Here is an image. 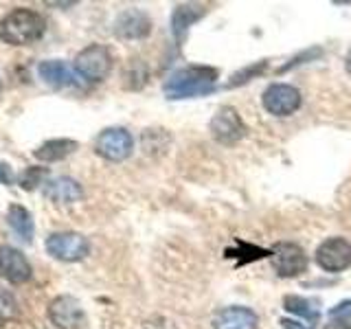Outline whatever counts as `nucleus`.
Instances as JSON below:
<instances>
[{"mask_svg":"<svg viewBox=\"0 0 351 329\" xmlns=\"http://www.w3.org/2000/svg\"><path fill=\"white\" fill-rule=\"evenodd\" d=\"M272 266L279 277H299L307 270V255L301 246L290 244V241H279L272 248Z\"/></svg>","mask_w":351,"mask_h":329,"instance_id":"1a4fd4ad","label":"nucleus"},{"mask_svg":"<svg viewBox=\"0 0 351 329\" xmlns=\"http://www.w3.org/2000/svg\"><path fill=\"white\" fill-rule=\"evenodd\" d=\"M259 318L250 307H224L213 316V329H257Z\"/></svg>","mask_w":351,"mask_h":329,"instance_id":"2eb2a0df","label":"nucleus"},{"mask_svg":"<svg viewBox=\"0 0 351 329\" xmlns=\"http://www.w3.org/2000/svg\"><path fill=\"white\" fill-rule=\"evenodd\" d=\"M77 147H80V143L73 138H51L47 143H42V145L33 151V156L42 162H58V160L69 158L71 154H75Z\"/></svg>","mask_w":351,"mask_h":329,"instance_id":"f3484780","label":"nucleus"},{"mask_svg":"<svg viewBox=\"0 0 351 329\" xmlns=\"http://www.w3.org/2000/svg\"><path fill=\"white\" fill-rule=\"evenodd\" d=\"M285 310L303 316L305 321H310V325H314L318 321V307H314V303L310 299H303V296H285Z\"/></svg>","mask_w":351,"mask_h":329,"instance_id":"6ab92c4d","label":"nucleus"},{"mask_svg":"<svg viewBox=\"0 0 351 329\" xmlns=\"http://www.w3.org/2000/svg\"><path fill=\"white\" fill-rule=\"evenodd\" d=\"M316 263L325 272H343L351 266V244L345 237H329L316 248Z\"/></svg>","mask_w":351,"mask_h":329,"instance_id":"9d476101","label":"nucleus"},{"mask_svg":"<svg viewBox=\"0 0 351 329\" xmlns=\"http://www.w3.org/2000/svg\"><path fill=\"white\" fill-rule=\"evenodd\" d=\"M47 252L58 261L75 263L88 257L90 244L82 233H53L47 239Z\"/></svg>","mask_w":351,"mask_h":329,"instance_id":"423d86ee","label":"nucleus"},{"mask_svg":"<svg viewBox=\"0 0 351 329\" xmlns=\"http://www.w3.org/2000/svg\"><path fill=\"white\" fill-rule=\"evenodd\" d=\"M73 69L80 75L82 82L99 84L110 75V71H112V53H110V49L104 47V44H90V47H86L77 53Z\"/></svg>","mask_w":351,"mask_h":329,"instance_id":"7ed1b4c3","label":"nucleus"},{"mask_svg":"<svg viewBox=\"0 0 351 329\" xmlns=\"http://www.w3.org/2000/svg\"><path fill=\"white\" fill-rule=\"evenodd\" d=\"M7 224L14 233L25 241V244H31L33 235H36V224H33V217L22 204H11L7 208Z\"/></svg>","mask_w":351,"mask_h":329,"instance_id":"a211bd4d","label":"nucleus"},{"mask_svg":"<svg viewBox=\"0 0 351 329\" xmlns=\"http://www.w3.org/2000/svg\"><path fill=\"white\" fill-rule=\"evenodd\" d=\"M14 180H16L14 169H11L7 162H0V182H3V184H14Z\"/></svg>","mask_w":351,"mask_h":329,"instance_id":"a878e982","label":"nucleus"},{"mask_svg":"<svg viewBox=\"0 0 351 329\" xmlns=\"http://www.w3.org/2000/svg\"><path fill=\"white\" fill-rule=\"evenodd\" d=\"M93 149L97 156H101L108 162H123L132 156L134 138L125 127H106L97 134Z\"/></svg>","mask_w":351,"mask_h":329,"instance_id":"20e7f679","label":"nucleus"},{"mask_svg":"<svg viewBox=\"0 0 351 329\" xmlns=\"http://www.w3.org/2000/svg\"><path fill=\"white\" fill-rule=\"evenodd\" d=\"M206 14V7L204 5H197V3H184L178 5L173 9L171 14V36L176 40V44H182L186 38V31L191 29V25H195L197 20Z\"/></svg>","mask_w":351,"mask_h":329,"instance_id":"dca6fc26","label":"nucleus"},{"mask_svg":"<svg viewBox=\"0 0 351 329\" xmlns=\"http://www.w3.org/2000/svg\"><path fill=\"white\" fill-rule=\"evenodd\" d=\"M47 31V20L38 11L18 7L0 20V40L11 47H27L38 42Z\"/></svg>","mask_w":351,"mask_h":329,"instance_id":"f03ea898","label":"nucleus"},{"mask_svg":"<svg viewBox=\"0 0 351 329\" xmlns=\"http://www.w3.org/2000/svg\"><path fill=\"white\" fill-rule=\"evenodd\" d=\"M38 75L40 80L51 86V88H73L80 86V75L75 73V69L71 64H66L62 60H44L38 64Z\"/></svg>","mask_w":351,"mask_h":329,"instance_id":"ddd939ff","label":"nucleus"},{"mask_svg":"<svg viewBox=\"0 0 351 329\" xmlns=\"http://www.w3.org/2000/svg\"><path fill=\"white\" fill-rule=\"evenodd\" d=\"M0 90H3V80H0Z\"/></svg>","mask_w":351,"mask_h":329,"instance_id":"cd10ccee","label":"nucleus"},{"mask_svg":"<svg viewBox=\"0 0 351 329\" xmlns=\"http://www.w3.org/2000/svg\"><path fill=\"white\" fill-rule=\"evenodd\" d=\"M208 132H211V136L217 143H222V145H235V143H239L246 136V125L235 108L222 106L213 114L211 123H208Z\"/></svg>","mask_w":351,"mask_h":329,"instance_id":"39448f33","label":"nucleus"},{"mask_svg":"<svg viewBox=\"0 0 351 329\" xmlns=\"http://www.w3.org/2000/svg\"><path fill=\"white\" fill-rule=\"evenodd\" d=\"M123 80H125V88H132V90H136V88L147 84V69H145V66H141V64H134L130 71L125 69Z\"/></svg>","mask_w":351,"mask_h":329,"instance_id":"5701e85b","label":"nucleus"},{"mask_svg":"<svg viewBox=\"0 0 351 329\" xmlns=\"http://www.w3.org/2000/svg\"><path fill=\"white\" fill-rule=\"evenodd\" d=\"M321 55H323V49H318V47H314V49H310V51H303L301 55H296V58H292L285 66H281L279 73L290 71V69H294V66H299V64H303V62H312V60H316V58H321Z\"/></svg>","mask_w":351,"mask_h":329,"instance_id":"393cba45","label":"nucleus"},{"mask_svg":"<svg viewBox=\"0 0 351 329\" xmlns=\"http://www.w3.org/2000/svg\"><path fill=\"white\" fill-rule=\"evenodd\" d=\"M325 329H351V299L345 303H338L327 312Z\"/></svg>","mask_w":351,"mask_h":329,"instance_id":"aec40b11","label":"nucleus"},{"mask_svg":"<svg viewBox=\"0 0 351 329\" xmlns=\"http://www.w3.org/2000/svg\"><path fill=\"white\" fill-rule=\"evenodd\" d=\"M47 175H49V167H27L18 175V184L25 191H33V189H38L40 184H44Z\"/></svg>","mask_w":351,"mask_h":329,"instance_id":"412c9836","label":"nucleus"},{"mask_svg":"<svg viewBox=\"0 0 351 329\" xmlns=\"http://www.w3.org/2000/svg\"><path fill=\"white\" fill-rule=\"evenodd\" d=\"M152 31V20L141 9H125L114 20V33L121 40H143Z\"/></svg>","mask_w":351,"mask_h":329,"instance_id":"f8f14e48","label":"nucleus"},{"mask_svg":"<svg viewBox=\"0 0 351 329\" xmlns=\"http://www.w3.org/2000/svg\"><path fill=\"white\" fill-rule=\"evenodd\" d=\"M49 318L58 329H84L86 325L84 307L71 294H62L49 303Z\"/></svg>","mask_w":351,"mask_h":329,"instance_id":"6e6552de","label":"nucleus"},{"mask_svg":"<svg viewBox=\"0 0 351 329\" xmlns=\"http://www.w3.org/2000/svg\"><path fill=\"white\" fill-rule=\"evenodd\" d=\"M268 62H257V64H250L246 66V69L237 71L235 75H230V80L226 84V88H235V86H244L248 84L250 80H257V75H261L263 71H266Z\"/></svg>","mask_w":351,"mask_h":329,"instance_id":"4be33fe9","label":"nucleus"},{"mask_svg":"<svg viewBox=\"0 0 351 329\" xmlns=\"http://www.w3.org/2000/svg\"><path fill=\"white\" fill-rule=\"evenodd\" d=\"M261 103L274 117H290L301 108V93L290 84H270L261 95Z\"/></svg>","mask_w":351,"mask_h":329,"instance_id":"0eeeda50","label":"nucleus"},{"mask_svg":"<svg viewBox=\"0 0 351 329\" xmlns=\"http://www.w3.org/2000/svg\"><path fill=\"white\" fill-rule=\"evenodd\" d=\"M345 69H347V73H349V77H351V49H349L347 55H345Z\"/></svg>","mask_w":351,"mask_h":329,"instance_id":"bb28decb","label":"nucleus"},{"mask_svg":"<svg viewBox=\"0 0 351 329\" xmlns=\"http://www.w3.org/2000/svg\"><path fill=\"white\" fill-rule=\"evenodd\" d=\"M42 193L47 200H51L55 204H75L84 197L82 184L75 178H69V175H60V178L44 182Z\"/></svg>","mask_w":351,"mask_h":329,"instance_id":"4468645a","label":"nucleus"},{"mask_svg":"<svg viewBox=\"0 0 351 329\" xmlns=\"http://www.w3.org/2000/svg\"><path fill=\"white\" fill-rule=\"evenodd\" d=\"M217 75L219 73L213 66H184L167 77V82L162 84V93L167 99L202 97L215 90Z\"/></svg>","mask_w":351,"mask_h":329,"instance_id":"f257e3e1","label":"nucleus"},{"mask_svg":"<svg viewBox=\"0 0 351 329\" xmlns=\"http://www.w3.org/2000/svg\"><path fill=\"white\" fill-rule=\"evenodd\" d=\"M31 263L22 252L14 246H0V277L5 281L20 285L31 279Z\"/></svg>","mask_w":351,"mask_h":329,"instance_id":"9b49d317","label":"nucleus"},{"mask_svg":"<svg viewBox=\"0 0 351 329\" xmlns=\"http://www.w3.org/2000/svg\"><path fill=\"white\" fill-rule=\"evenodd\" d=\"M16 314H18V305L14 301V296L5 290H0V327L7 325Z\"/></svg>","mask_w":351,"mask_h":329,"instance_id":"b1692460","label":"nucleus"}]
</instances>
